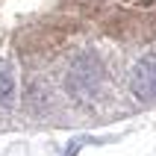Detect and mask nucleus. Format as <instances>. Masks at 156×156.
<instances>
[{
    "instance_id": "obj_2",
    "label": "nucleus",
    "mask_w": 156,
    "mask_h": 156,
    "mask_svg": "<svg viewBox=\"0 0 156 156\" xmlns=\"http://www.w3.org/2000/svg\"><path fill=\"white\" fill-rule=\"evenodd\" d=\"M9 94H12V80H9V74L0 71V97H9Z\"/></svg>"
},
{
    "instance_id": "obj_1",
    "label": "nucleus",
    "mask_w": 156,
    "mask_h": 156,
    "mask_svg": "<svg viewBox=\"0 0 156 156\" xmlns=\"http://www.w3.org/2000/svg\"><path fill=\"white\" fill-rule=\"evenodd\" d=\"M130 88L141 100H156V53H147L144 59H139L130 77Z\"/></svg>"
}]
</instances>
